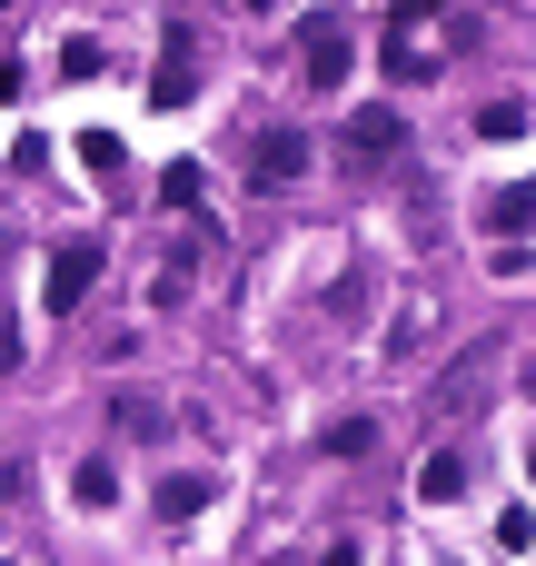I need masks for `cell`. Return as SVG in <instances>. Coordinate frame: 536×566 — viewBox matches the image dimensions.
<instances>
[{
  "mask_svg": "<svg viewBox=\"0 0 536 566\" xmlns=\"http://www.w3.org/2000/svg\"><path fill=\"white\" fill-rule=\"evenodd\" d=\"M80 159H90V169H99V179H119V169H129V149H119V139H109V129H80Z\"/></svg>",
  "mask_w": 536,
  "mask_h": 566,
  "instance_id": "cell-14",
  "label": "cell"
},
{
  "mask_svg": "<svg viewBox=\"0 0 536 566\" xmlns=\"http://www.w3.org/2000/svg\"><path fill=\"white\" fill-rule=\"evenodd\" d=\"M527 388H536V368H527Z\"/></svg>",
  "mask_w": 536,
  "mask_h": 566,
  "instance_id": "cell-21",
  "label": "cell"
},
{
  "mask_svg": "<svg viewBox=\"0 0 536 566\" xmlns=\"http://www.w3.org/2000/svg\"><path fill=\"white\" fill-rule=\"evenodd\" d=\"M99 269H109V249H99V239H60V249H50V279H40V308H50V318H70V308L99 289Z\"/></svg>",
  "mask_w": 536,
  "mask_h": 566,
  "instance_id": "cell-1",
  "label": "cell"
},
{
  "mask_svg": "<svg viewBox=\"0 0 536 566\" xmlns=\"http://www.w3.org/2000/svg\"><path fill=\"white\" fill-rule=\"evenodd\" d=\"M527 219H536V189H507V199H487V239H497V249H517V239H527Z\"/></svg>",
  "mask_w": 536,
  "mask_h": 566,
  "instance_id": "cell-6",
  "label": "cell"
},
{
  "mask_svg": "<svg viewBox=\"0 0 536 566\" xmlns=\"http://www.w3.org/2000/svg\"><path fill=\"white\" fill-rule=\"evenodd\" d=\"M318 566H358V547H348V537H338V547H328V557H318Z\"/></svg>",
  "mask_w": 536,
  "mask_h": 566,
  "instance_id": "cell-18",
  "label": "cell"
},
{
  "mask_svg": "<svg viewBox=\"0 0 536 566\" xmlns=\"http://www.w3.org/2000/svg\"><path fill=\"white\" fill-rule=\"evenodd\" d=\"M477 139H497V149L527 139V99H487V109H477Z\"/></svg>",
  "mask_w": 536,
  "mask_h": 566,
  "instance_id": "cell-11",
  "label": "cell"
},
{
  "mask_svg": "<svg viewBox=\"0 0 536 566\" xmlns=\"http://www.w3.org/2000/svg\"><path fill=\"white\" fill-rule=\"evenodd\" d=\"M527 478H536V448H527Z\"/></svg>",
  "mask_w": 536,
  "mask_h": 566,
  "instance_id": "cell-20",
  "label": "cell"
},
{
  "mask_svg": "<svg viewBox=\"0 0 536 566\" xmlns=\"http://www.w3.org/2000/svg\"><path fill=\"white\" fill-rule=\"evenodd\" d=\"M487 537H497L507 557H527V547H536V517H527V507H497V527H487Z\"/></svg>",
  "mask_w": 536,
  "mask_h": 566,
  "instance_id": "cell-15",
  "label": "cell"
},
{
  "mask_svg": "<svg viewBox=\"0 0 536 566\" xmlns=\"http://www.w3.org/2000/svg\"><path fill=\"white\" fill-rule=\"evenodd\" d=\"M209 507H219V478H209V468L159 478V527H189V517H209Z\"/></svg>",
  "mask_w": 536,
  "mask_h": 566,
  "instance_id": "cell-4",
  "label": "cell"
},
{
  "mask_svg": "<svg viewBox=\"0 0 536 566\" xmlns=\"http://www.w3.org/2000/svg\"><path fill=\"white\" fill-rule=\"evenodd\" d=\"M199 189H209L199 159H169V169H159V199H169V209H199Z\"/></svg>",
  "mask_w": 536,
  "mask_h": 566,
  "instance_id": "cell-12",
  "label": "cell"
},
{
  "mask_svg": "<svg viewBox=\"0 0 536 566\" xmlns=\"http://www.w3.org/2000/svg\"><path fill=\"white\" fill-rule=\"evenodd\" d=\"M10 99H20V60H0V109H10Z\"/></svg>",
  "mask_w": 536,
  "mask_h": 566,
  "instance_id": "cell-17",
  "label": "cell"
},
{
  "mask_svg": "<svg viewBox=\"0 0 536 566\" xmlns=\"http://www.w3.org/2000/svg\"><path fill=\"white\" fill-rule=\"evenodd\" d=\"M70 497H80V507H109V497H119V468H109V458H80V468H70Z\"/></svg>",
  "mask_w": 536,
  "mask_h": 566,
  "instance_id": "cell-8",
  "label": "cell"
},
{
  "mask_svg": "<svg viewBox=\"0 0 536 566\" xmlns=\"http://www.w3.org/2000/svg\"><path fill=\"white\" fill-rule=\"evenodd\" d=\"M378 448V418H338V428H318V458H368Z\"/></svg>",
  "mask_w": 536,
  "mask_h": 566,
  "instance_id": "cell-7",
  "label": "cell"
},
{
  "mask_svg": "<svg viewBox=\"0 0 536 566\" xmlns=\"http://www.w3.org/2000/svg\"><path fill=\"white\" fill-rule=\"evenodd\" d=\"M298 60H308V80H318V90H338L358 50H348V30H338L328 10H308V20H298Z\"/></svg>",
  "mask_w": 536,
  "mask_h": 566,
  "instance_id": "cell-2",
  "label": "cell"
},
{
  "mask_svg": "<svg viewBox=\"0 0 536 566\" xmlns=\"http://www.w3.org/2000/svg\"><path fill=\"white\" fill-rule=\"evenodd\" d=\"M378 70H388V80H438V50H408V40L388 30V50H378Z\"/></svg>",
  "mask_w": 536,
  "mask_h": 566,
  "instance_id": "cell-9",
  "label": "cell"
},
{
  "mask_svg": "<svg viewBox=\"0 0 536 566\" xmlns=\"http://www.w3.org/2000/svg\"><path fill=\"white\" fill-rule=\"evenodd\" d=\"M418 497H428V507H458V497H467V448H438V458L418 468Z\"/></svg>",
  "mask_w": 536,
  "mask_h": 566,
  "instance_id": "cell-5",
  "label": "cell"
},
{
  "mask_svg": "<svg viewBox=\"0 0 536 566\" xmlns=\"http://www.w3.org/2000/svg\"><path fill=\"white\" fill-rule=\"evenodd\" d=\"M348 139H358V149H398V139H408V119H398V109H358V119H348Z\"/></svg>",
  "mask_w": 536,
  "mask_h": 566,
  "instance_id": "cell-10",
  "label": "cell"
},
{
  "mask_svg": "<svg viewBox=\"0 0 536 566\" xmlns=\"http://www.w3.org/2000/svg\"><path fill=\"white\" fill-rule=\"evenodd\" d=\"M189 90H199V80H189V60H169V70H149V99H159V109H179Z\"/></svg>",
  "mask_w": 536,
  "mask_h": 566,
  "instance_id": "cell-16",
  "label": "cell"
},
{
  "mask_svg": "<svg viewBox=\"0 0 536 566\" xmlns=\"http://www.w3.org/2000/svg\"><path fill=\"white\" fill-rule=\"evenodd\" d=\"M60 70H70V80H99V70H109V50L80 30V40H60Z\"/></svg>",
  "mask_w": 536,
  "mask_h": 566,
  "instance_id": "cell-13",
  "label": "cell"
},
{
  "mask_svg": "<svg viewBox=\"0 0 536 566\" xmlns=\"http://www.w3.org/2000/svg\"><path fill=\"white\" fill-rule=\"evenodd\" d=\"M249 169H259V189H288V179H308V129H259V149H249Z\"/></svg>",
  "mask_w": 536,
  "mask_h": 566,
  "instance_id": "cell-3",
  "label": "cell"
},
{
  "mask_svg": "<svg viewBox=\"0 0 536 566\" xmlns=\"http://www.w3.org/2000/svg\"><path fill=\"white\" fill-rule=\"evenodd\" d=\"M10 488H20V468H10V458H0V497H10Z\"/></svg>",
  "mask_w": 536,
  "mask_h": 566,
  "instance_id": "cell-19",
  "label": "cell"
}]
</instances>
